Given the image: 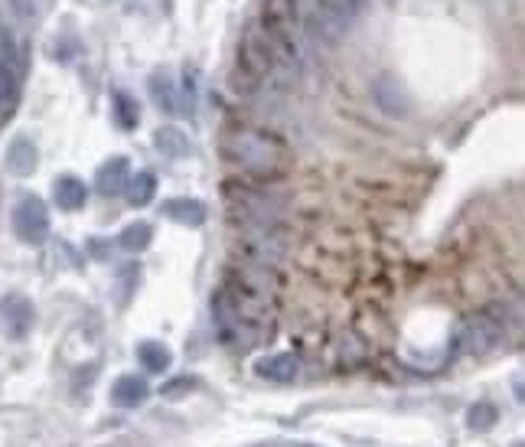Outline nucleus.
Masks as SVG:
<instances>
[{"instance_id": "nucleus-13", "label": "nucleus", "mask_w": 525, "mask_h": 447, "mask_svg": "<svg viewBox=\"0 0 525 447\" xmlns=\"http://www.w3.org/2000/svg\"><path fill=\"white\" fill-rule=\"evenodd\" d=\"M372 95H375V105L389 115H405L408 111V95L402 92V85L392 82V79H379L372 85Z\"/></svg>"}, {"instance_id": "nucleus-7", "label": "nucleus", "mask_w": 525, "mask_h": 447, "mask_svg": "<svg viewBox=\"0 0 525 447\" xmlns=\"http://www.w3.org/2000/svg\"><path fill=\"white\" fill-rule=\"evenodd\" d=\"M287 248H291V242H287V235L281 229L258 226V232L252 235V242H248V255L255 258V265L274 268V265L287 258Z\"/></svg>"}, {"instance_id": "nucleus-5", "label": "nucleus", "mask_w": 525, "mask_h": 447, "mask_svg": "<svg viewBox=\"0 0 525 447\" xmlns=\"http://www.w3.org/2000/svg\"><path fill=\"white\" fill-rule=\"evenodd\" d=\"M14 232L23 242L40 245L49 235V209L40 196H23L14 209Z\"/></svg>"}, {"instance_id": "nucleus-22", "label": "nucleus", "mask_w": 525, "mask_h": 447, "mask_svg": "<svg viewBox=\"0 0 525 447\" xmlns=\"http://www.w3.org/2000/svg\"><path fill=\"white\" fill-rule=\"evenodd\" d=\"M496 408L490 402H480V405H473L470 412H467V425L473 431H486V428H493L496 425Z\"/></svg>"}, {"instance_id": "nucleus-18", "label": "nucleus", "mask_w": 525, "mask_h": 447, "mask_svg": "<svg viewBox=\"0 0 525 447\" xmlns=\"http://www.w3.org/2000/svg\"><path fill=\"white\" fill-rule=\"evenodd\" d=\"M157 196V177L150 170H141L134 173V177L128 180V200L131 206H147L150 200Z\"/></svg>"}, {"instance_id": "nucleus-4", "label": "nucleus", "mask_w": 525, "mask_h": 447, "mask_svg": "<svg viewBox=\"0 0 525 447\" xmlns=\"http://www.w3.org/2000/svg\"><path fill=\"white\" fill-rule=\"evenodd\" d=\"M503 327L506 324L496 310H490V314H473V317H467L464 330H460V346L473 356L490 353L493 346L503 340Z\"/></svg>"}, {"instance_id": "nucleus-6", "label": "nucleus", "mask_w": 525, "mask_h": 447, "mask_svg": "<svg viewBox=\"0 0 525 447\" xmlns=\"http://www.w3.org/2000/svg\"><path fill=\"white\" fill-rule=\"evenodd\" d=\"M23 85V56L14 43H7L0 49V111H10L17 105Z\"/></svg>"}, {"instance_id": "nucleus-19", "label": "nucleus", "mask_w": 525, "mask_h": 447, "mask_svg": "<svg viewBox=\"0 0 525 447\" xmlns=\"http://www.w3.org/2000/svg\"><path fill=\"white\" fill-rule=\"evenodd\" d=\"M150 239H154V226H150V222H131V226L118 235V245L128 248V252H144Z\"/></svg>"}, {"instance_id": "nucleus-12", "label": "nucleus", "mask_w": 525, "mask_h": 447, "mask_svg": "<svg viewBox=\"0 0 525 447\" xmlns=\"http://www.w3.org/2000/svg\"><path fill=\"white\" fill-rule=\"evenodd\" d=\"M53 196H56V203L59 209H82L85 200H89V190H85V183L79 177H72V173H66V177H59L53 183Z\"/></svg>"}, {"instance_id": "nucleus-3", "label": "nucleus", "mask_w": 525, "mask_h": 447, "mask_svg": "<svg viewBox=\"0 0 525 447\" xmlns=\"http://www.w3.org/2000/svg\"><path fill=\"white\" fill-rule=\"evenodd\" d=\"M229 193H232V206L239 222L255 229L274 222L284 209V196L278 190H265V186H232Z\"/></svg>"}, {"instance_id": "nucleus-2", "label": "nucleus", "mask_w": 525, "mask_h": 447, "mask_svg": "<svg viewBox=\"0 0 525 447\" xmlns=\"http://www.w3.org/2000/svg\"><path fill=\"white\" fill-rule=\"evenodd\" d=\"M225 157L245 173H274L284 164V147L258 128H239L225 138Z\"/></svg>"}, {"instance_id": "nucleus-24", "label": "nucleus", "mask_w": 525, "mask_h": 447, "mask_svg": "<svg viewBox=\"0 0 525 447\" xmlns=\"http://www.w3.org/2000/svg\"><path fill=\"white\" fill-rule=\"evenodd\" d=\"M516 395H519V399L525 402V379H522V382H516Z\"/></svg>"}, {"instance_id": "nucleus-23", "label": "nucleus", "mask_w": 525, "mask_h": 447, "mask_svg": "<svg viewBox=\"0 0 525 447\" xmlns=\"http://www.w3.org/2000/svg\"><path fill=\"white\" fill-rule=\"evenodd\" d=\"M193 386V382H190V376H183L180 382H167V386H164V395H167V399H170V395H177V392H183V389H190Z\"/></svg>"}, {"instance_id": "nucleus-10", "label": "nucleus", "mask_w": 525, "mask_h": 447, "mask_svg": "<svg viewBox=\"0 0 525 447\" xmlns=\"http://www.w3.org/2000/svg\"><path fill=\"white\" fill-rule=\"evenodd\" d=\"M150 92H154L157 105L164 111H190L193 102L186 95L177 92V85H173V76H167V72H157L154 79H150Z\"/></svg>"}, {"instance_id": "nucleus-15", "label": "nucleus", "mask_w": 525, "mask_h": 447, "mask_svg": "<svg viewBox=\"0 0 525 447\" xmlns=\"http://www.w3.org/2000/svg\"><path fill=\"white\" fill-rule=\"evenodd\" d=\"M164 213L173 219V222H180V226H203L206 222V206L199 203V200H170L164 206Z\"/></svg>"}, {"instance_id": "nucleus-11", "label": "nucleus", "mask_w": 525, "mask_h": 447, "mask_svg": "<svg viewBox=\"0 0 525 447\" xmlns=\"http://www.w3.org/2000/svg\"><path fill=\"white\" fill-rule=\"evenodd\" d=\"M36 160H40V154H36V144L30 138H17L7 147V170L17 173V177H30L36 170Z\"/></svg>"}, {"instance_id": "nucleus-9", "label": "nucleus", "mask_w": 525, "mask_h": 447, "mask_svg": "<svg viewBox=\"0 0 525 447\" xmlns=\"http://www.w3.org/2000/svg\"><path fill=\"white\" fill-rule=\"evenodd\" d=\"M297 356L294 353H271V356H261L255 363V372L261 379H271V382H287L297 376Z\"/></svg>"}, {"instance_id": "nucleus-16", "label": "nucleus", "mask_w": 525, "mask_h": 447, "mask_svg": "<svg viewBox=\"0 0 525 447\" xmlns=\"http://www.w3.org/2000/svg\"><path fill=\"white\" fill-rule=\"evenodd\" d=\"M154 144H157V151L167 154V157H186L190 154V141H186V134L180 128H173V124H167V128H160L154 134Z\"/></svg>"}, {"instance_id": "nucleus-14", "label": "nucleus", "mask_w": 525, "mask_h": 447, "mask_svg": "<svg viewBox=\"0 0 525 447\" xmlns=\"http://www.w3.org/2000/svg\"><path fill=\"white\" fill-rule=\"evenodd\" d=\"M147 379L141 376H121L115 386H111V402L121 405V408H134L147 399Z\"/></svg>"}, {"instance_id": "nucleus-26", "label": "nucleus", "mask_w": 525, "mask_h": 447, "mask_svg": "<svg viewBox=\"0 0 525 447\" xmlns=\"http://www.w3.org/2000/svg\"><path fill=\"white\" fill-rule=\"evenodd\" d=\"M516 447H525V441H522V444H516Z\"/></svg>"}, {"instance_id": "nucleus-20", "label": "nucleus", "mask_w": 525, "mask_h": 447, "mask_svg": "<svg viewBox=\"0 0 525 447\" xmlns=\"http://www.w3.org/2000/svg\"><path fill=\"white\" fill-rule=\"evenodd\" d=\"M137 356H141V363H144L147 372H164L170 366V350L157 340H147V343L137 346Z\"/></svg>"}, {"instance_id": "nucleus-1", "label": "nucleus", "mask_w": 525, "mask_h": 447, "mask_svg": "<svg viewBox=\"0 0 525 447\" xmlns=\"http://www.w3.org/2000/svg\"><path fill=\"white\" fill-rule=\"evenodd\" d=\"M278 76H284L278 53L268 40V33L261 30V23H248L239 49H235V82L242 85L245 92H258L261 85L274 82Z\"/></svg>"}, {"instance_id": "nucleus-17", "label": "nucleus", "mask_w": 525, "mask_h": 447, "mask_svg": "<svg viewBox=\"0 0 525 447\" xmlns=\"http://www.w3.org/2000/svg\"><path fill=\"white\" fill-rule=\"evenodd\" d=\"M4 320L10 324V330H14V337H23L33 324V307L23 301V297H10L4 304Z\"/></svg>"}, {"instance_id": "nucleus-25", "label": "nucleus", "mask_w": 525, "mask_h": 447, "mask_svg": "<svg viewBox=\"0 0 525 447\" xmlns=\"http://www.w3.org/2000/svg\"><path fill=\"white\" fill-rule=\"evenodd\" d=\"M105 447H134L131 441H111V444H105Z\"/></svg>"}, {"instance_id": "nucleus-21", "label": "nucleus", "mask_w": 525, "mask_h": 447, "mask_svg": "<svg viewBox=\"0 0 525 447\" xmlns=\"http://www.w3.org/2000/svg\"><path fill=\"white\" fill-rule=\"evenodd\" d=\"M115 118H118V124H121L124 131H134L137 128V118H141V111H137L134 98L128 92H118L115 95Z\"/></svg>"}, {"instance_id": "nucleus-8", "label": "nucleus", "mask_w": 525, "mask_h": 447, "mask_svg": "<svg viewBox=\"0 0 525 447\" xmlns=\"http://www.w3.org/2000/svg\"><path fill=\"white\" fill-rule=\"evenodd\" d=\"M128 173H131V164L124 157L105 160V164L98 167V173H95V190L102 196H118L124 186H128Z\"/></svg>"}]
</instances>
